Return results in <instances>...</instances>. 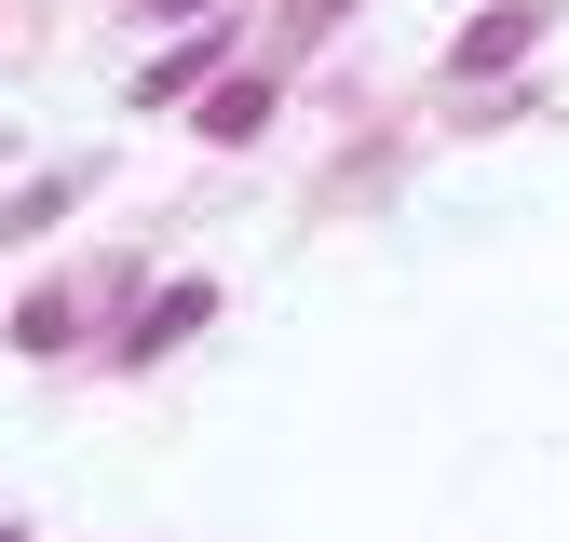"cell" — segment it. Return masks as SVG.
<instances>
[{
	"label": "cell",
	"instance_id": "2",
	"mask_svg": "<svg viewBox=\"0 0 569 542\" xmlns=\"http://www.w3.org/2000/svg\"><path fill=\"white\" fill-rule=\"evenodd\" d=\"M203 312H218V299H203V285H163L150 312H136V325H122V353H163V339H190Z\"/></svg>",
	"mask_w": 569,
	"mask_h": 542
},
{
	"label": "cell",
	"instance_id": "7",
	"mask_svg": "<svg viewBox=\"0 0 569 542\" xmlns=\"http://www.w3.org/2000/svg\"><path fill=\"white\" fill-rule=\"evenodd\" d=\"M0 542H14V529H0Z\"/></svg>",
	"mask_w": 569,
	"mask_h": 542
},
{
	"label": "cell",
	"instance_id": "4",
	"mask_svg": "<svg viewBox=\"0 0 569 542\" xmlns=\"http://www.w3.org/2000/svg\"><path fill=\"white\" fill-rule=\"evenodd\" d=\"M271 122V82H218V109H203V136H258Z\"/></svg>",
	"mask_w": 569,
	"mask_h": 542
},
{
	"label": "cell",
	"instance_id": "5",
	"mask_svg": "<svg viewBox=\"0 0 569 542\" xmlns=\"http://www.w3.org/2000/svg\"><path fill=\"white\" fill-rule=\"evenodd\" d=\"M203 68H218V41H190V54H163V68H150V109H177V96L203 82Z\"/></svg>",
	"mask_w": 569,
	"mask_h": 542
},
{
	"label": "cell",
	"instance_id": "6",
	"mask_svg": "<svg viewBox=\"0 0 569 542\" xmlns=\"http://www.w3.org/2000/svg\"><path fill=\"white\" fill-rule=\"evenodd\" d=\"M163 14H203V0H163Z\"/></svg>",
	"mask_w": 569,
	"mask_h": 542
},
{
	"label": "cell",
	"instance_id": "1",
	"mask_svg": "<svg viewBox=\"0 0 569 542\" xmlns=\"http://www.w3.org/2000/svg\"><path fill=\"white\" fill-rule=\"evenodd\" d=\"M529 28H542L529 0H502V14H475V28H461V68H475V82H488V68H516V54H529Z\"/></svg>",
	"mask_w": 569,
	"mask_h": 542
},
{
	"label": "cell",
	"instance_id": "3",
	"mask_svg": "<svg viewBox=\"0 0 569 542\" xmlns=\"http://www.w3.org/2000/svg\"><path fill=\"white\" fill-rule=\"evenodd\" d=\"M14 339H28V353H68V339H82V299H68V285H41V299H28V325H14Z\"/></svg>",
	"mask_w": 569,
	"mask_h": 542
}]
</instances>
